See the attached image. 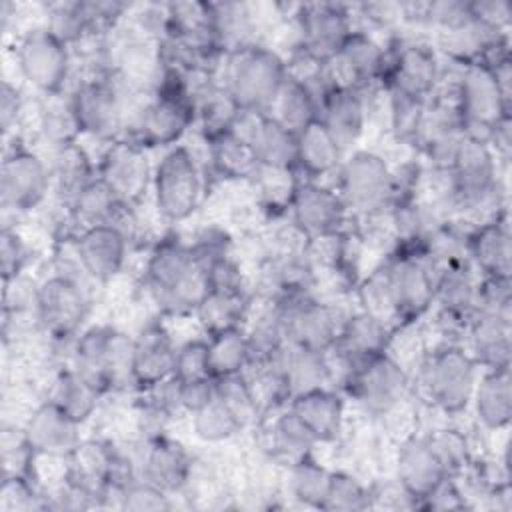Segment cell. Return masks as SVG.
Listing matches in <instances>:
<instances>
[{
    "label": "cell",
    "mask_w": 512,
    "mask_h": 512,
    "mask_svg": "<svg viewBox=\"0 0 512 512\" xmlns=\"http://www.w3.org/2000/svg\"><path fill=\"white\" fill-rule=\"evenodd\" d=\"M424 510H460L466 508V498L458 488L456 480L448 476L440 486H436L420 504Z\"/></svg>",
    "instance_id": "61"
},
{
    "label": "cell",
    "mask_w": 512,
    "mask_h": 512,
    "mask_svg": "<svg viewBox=\"0 0 512 512\" xmlns=\"http://www.w3.org/2000/svg\"><path fill=\"white\" fill-rule=\"evenodd\" d=\"M80 426L54 402L44 400L28 416L22 434L36 456L68 458L82 442Z\"/></svg>",
    "instance_id": "24"
},
{
    "label": "cell",
    "mask_w": 512,
    "mask_h": 512,
    "mask_svg": "<svg viewBox=\"0 0 512 512\" xmlns=\"http://www.w3.org/2000/svg\"><path fill=\"white\" fill-rule=\"evenodd\" d=\"M318 98L316 94L300 80L288 76L276 94L268 114L278 120L282 126L294 134L302 132L306 126L318 120Z\"/></svg>",
    "instance_id": "40"
},
{
    "label": "cell",
    "mask_w": 512,
    "mask_h": 512,
    "mask_svg": "<svg viewBox=\"0 0 512 512\" xmlns=\"http://www.w3.org/2000/svg\"><path fill=\"white\" fill-rule=\"evenodd\" d=\"M102 394L86 382L72 366H64L52 380L48 400L62 408L76 422L84 424L98 408Z\"/></svg>",
    "instance_id": "41"
},
{
    "label": "cell",
    "mask_w": 512,
    "mask_h": 512,
    "mask_svg": "<svg viewBox=\"0 0 512 512\" xmlns=\"http://www.w3.org/2000/svg\"><path fill=\"white\" fill-rule=\"evenodd\" d=\"M176 348L178 346L162 322H150L138 336H134L132 378L140 392L174 376Z\"/></svg>",
    "instance_id": "27"
},
{
    "label": "cell",
    "mask_w": 512,
    "mask_h": 512,
    "mask_svg": "<svg viewBox=\"0 0 512 512\" xmlns=\"http://www.w3.org/2000/svg\"><path fill=\"white\" fill-rule=\"evenodd\" d=\"M30 260L28 246L20 232L10 224L2 226L0 232V272L2 282H12L22 276L26 264Z\"/></svg>",
    "instance_id": "57"
},
{
    "label": "cell",
    "mask_w": 512,
    "mask_h": 512,
    "mask_svg": "<svg viewBox=\"0 0 512 512\" xmlns=\"http://www.w3.org/2000/svg\"><path fill=\"white\" fill-rule=\"evenodd\" d=\"M152 198L158 214L168 222L190 218L204 194V178L192 150L176 144L164 152L152 170Z\"/></svg>",
    "instance_id": "6"
},
{
    "label": "cell",
    "mask_w": 512,
    "mask_h": 512,
    "mask_svg": "<svg viewBox=\"0 0 512 512\" xmlns=\"http://www.w3.org/2000/svg\"><path fill=\"white\" fill-rule=\"evenodd\" d=\"M172 378L178 382L212 378L210 366H208V340L206 338L186 340L176 348V362H174Z\"/></svg>",
    "instance_id": "54"
},
{
    "label": "cell",
    "mask_w": 512,
    "mask_h": 512,
    "mask_svg": "<svg viewBox=\"0 0 512 512\" xmlns=\"http://www.w3.org/2000/svg\"><path fill=\"white\" fill-rule=\"evenodd\" d=\"M242 110L224 88V84L206 80L194 94V126H198L204 142L236 128Z\"/></svg>",
    "instance_id": "35"
},
{
    "label": "cell",
    "mask_w": 512,
    "mask_h": 512,
    "mask_svg": "<svg viewBox=\"0 0 512 512\" xmlns=\"http://www.w3.org/2000/svg\"><path fill=\"white\" fill-rule=\"evenodd\" d=\"M288 212L294 228L308 240L346 230L352 216L336 188L310 178H296Z\"/></svg>",
    "instance_id": "18"
},
{
    "label": "cell",
    "mask_w": 512,
    "mask_h": 512,
    "mask_svg": "<svg viewBox=\"0 0 512 512\" xmlns=\"http://www.w3.org/2000/svg\"><path fill=\"white\" fill-rule=\"evenodd\" d=\"M476 420L492 432L504 430L512 418V376L510 368L480 370L472 400Z\"/></svg>",
    "instance_id": "34"
},
{
    "label": "cell",
    "mask_w": 512,
    "mask_h": 512,
    "mask_svg": "<svg viewBox=\"0 0 512 512\" xmlns=\"http://www.w3.org/2000/svg\"><path fill=\"white\" fill-rule=\"evenodd\" d=\"M214 388L216 396L242 420L244 426H248L260 414L258 402L244 372L214 378Z\"/></svg>",
    "instance_id": "52"
},
{
    "label": "cell",
    "mask_w": 512,
    "mask_h": 512,
    "mask_svg": "<svg viewBox=\"0 0 512 512\" xmlns=\"http://www.w3.org/2000/svg\"><path fill=\"white\" fill-rule=\"evenodd\" d=\"M270 446L276 456L288 460L290 464L304 456H310L314 446H318V440L306 428V424L286 406V410L280 412L270 426Z\"/></svg>",
    "instance_id": "44"
},
{
    "label": "cell",
    "mask_w": 512,
    "mask_h": 512,
    "mask_svg": "<svg viewBox=\"0 0 512 512\" xmlns=\"http://www.w3.org/2000/svg\"><path fill=\"white\" fill-rule=\"evenodd\" d=\"M366 100L362 92L332 86L320 100L318 120L348 154L366 128Z\"/></svg>",
    "instance_id": "30"
},
{
    "label": "cell",
    "mask_w": 512,
    "mask_h": 512,
    "mask_svg": "<svg viewBox=\"0 0 512 512\" xmlns=\"http://www.w3.org/2000/svg\"><path fill=\"white\" fill-rule=\"evenodd\" d=\"M144 284L164 314L194 312L208 290L206 268L194 256L190 244L174 234L152 246L144 266Z\"/></svg>",
    "instance_id": "1"
},
{
    "label": "cell",
    "mask_w": 512,
    "mask_h": 512,
    "mask_svg": "<svg viewBox=\"0 0 512 512\" xmlns=\"http://www.w3.org/2000/svg\"><path fill=\"white\" fill-rule=\"evenodd\" d=\"M190 418L194 436L208 444L230 440L244 428L242 420L218 396H214L200 410L192 412Z\"/></svg>",
    "instance_id": "46"
},
{
    "label": "cell",
    "mask_w": 512,
    "mask_h": 512,
    "mask_svg": "<svg viewBox=\"0 0 512 512\" xmlns=\"http://www.w3.org/2000/svg\"><path fill=\"white\" fill-rule=\"evenodd\" d=\"M178 382V380H176ZM216 396L214 378L178 382V406L182 412H196Z\"/></svg>",
    "instance_id": "60"
},
{
    "label": "cell",
    "mask_w": 512,
    "mask_h": 512,
    "mask_svg": "<svg viewBox=\"0 0 512 512\" xmlns=\"http://www.w3.org/2000/svg\"><path fill=\"white\" fill-rule=\"evenodd\" d=\"M372 506V488H368L354 474L344 470H332L324 510L358 512Z\"/></svg>",
    "instance_id": "48"
},
{
    "label": "cell",
    "mask_w": 512,
    "mask_h": 512,
    "mask_svg": "<svg viewBox=\"0 0 512 512\" xmlns=\"http://www.w3.org/2000/svg\"><path fill=\"white\" fill-rule=\"evenodd\" d=\"M298 42L296 46L326 64L342 48L354 30L352 8L342 2H306L294 12Z\"/></svg>",
    "instance_id": "19"
},
{
    "label": "cell",
    "mask_w": 512,
    "mask_h": 512,
    "mask_svg": "<svg viewBox=\"0 0 512 512\" xmlns=\"http://www.w3.org/2000/svg\"><path fill=\"white\" fill-rule=\"evenodd\" d=\"M194 126V96L154 90L122 138L142 148H172Z\"/></svg>",
    "instance_id": "11"
},
{
    "label": "cell",
    "mask_w": 512,
    "mask_h": 512,
    "mask_svg": "<svg viewBox=\"0 0 512 512\" xmlns=\"http://www.w3.org/2000/svg\"><path fill=\"white\" fill-rule=\"evenodd\" d=\"M48 498L42 496L30 474H4L0 488V510L2 512H28V510H46Z\"/></svg>",
    "instance_id": "51"
},
{
    "label": "cell",
    "mask_w": 512,
    "mask_h": 512,
    "mask_svg": "<svg viewBox=\"0 0 512 512\" xmlns=\"http://www.w3.org/2000/svg\"><path fill=\"white\" fill-rule=\"evenodd\" d=\"M346 152L322 126L320 120L298 132V162L294 172L306 174L310 180H320L326 174L338 172Z\"/></svg>",
    "instance_id": "36"
},
{
    "label": "cell",
    "mask_w": 512,
    "mask_h": 512,
    "mask_svg": "<svg viewBox=\"0 0 512 512\" xmlns=\"http://www.w3.org/2000/svg\"><path fill=\"white\" fill-rule=\"evenodd\" d=\"M88 310V292L78 278L54 272L36 286L34 316L42 332L52 340H74Z\"/></svg>",
    "instance_id": "12"
},
{
    "label": "cell",
    "mask_w": 512,
    "mask_h": 512,
    "mask_svg": "<svg viewBox=\"0 0 512 512\" xmlns=\"http://www.w3.org/2000/svg\"><path fill=\"white\" fill-rule=\"evenodd\" d=\"M96 170L130 204H136L152 186L154 168L148 164L146 148L128 138L108 142V148L96 162Z\"/></svg>",
    "instance_id": "21"
},
{
    "label": "cell",
    "mask_w": 512,
    "mask_h": 512,
    "mask_svg": "<svg viewBox=\"0 0 512 512\" xmlns=\"http://www.w3.org/2000/svg\"><path fill=\"white\" fill-rule=\"evenodd\" d=\"M388 50L368 30H352L338 54L326 62V78L332 86L362 92L382 84Z\"/></svg>",
    "instance_id": "20"
},
{
    "label": "cell",
    "mask_w": 512,
    "mask_h": 512,
    "mask_svg": "<svg viewBox=\"0 0 512 512\" xmlns=\"http://www.w3.org/2000/svg\"><path fill=\"white\" fill-rule=\"evenodd\" d=\"M206 144L210 164L224 180H250L260 170L250 142L238 130L220 134Z\"/></svg>",
    "instance_id": "39"
},
{
    "label": "cell",
    "mask_w": 512,
    "mask_h": 512,
    "mask_svg": "<svg viewBox=\"0 0 512 512\" xmlns=\"http://www.w3.org/2000/svg\"><path fill=\"white\" fill-rule=\"evenodd\" d=\"M466 256L480 276H512V240L508 210L476 224L466 234Z\"/></svg>",
    "instance_id": "28"
},
{
    "label": "cell",
    "mask_w": 512,
    "mask_h": 512,
    "mask_svg": "<svg viewBox=\"0 0 512 512\" xmlns=\"http://www.w3.org/2000/svg\"><path fill=\"white\" fill-rule=\"evenodd\" d=\"M208 340V366L212 378L242 374L252 364V350L244 328L226 330Z\"/></svg>",
    "instance_id": "43"
},
{
    "label": "cell",
    "mask_w": 512,
    "mask_h": 512,
    "mask_svg": "<svg viewBox=\"0 0 512 512\" xmlns=\"http://www.w3.org/2000/svg\"><path fill=\"white\" fill-rule=\"evenodd\" d=\"M252 146L260 168L294 172L298 162V134L270 114L242 112L236 128Z\"/></svg>",
    "instance_id": "22"
},
{
    "label": "cell",
    "mask_w": 512,
    "mask_h": 512,
    "mask_svg": "<svg viewBox=\"0 0 512 512\" xmlns=\"http://www.w3.org/2000/svg\"><path fill=\"white\" fill-rule=\"evenodd\" d=\"M382 86L418 100H430L442 82L438 50L422 40H398L390 44Z\"/></svg>",
    "instance_id": "15"
},
{
    "label": "cell",
    "mask_w": 512,
    "mask_h": 512,
    "mask_svg": "<svg viewBox=\"0 0 512 512\" xmlns=\"http://www.w3.org/2000/svg\"><path fill=\"white\" fill-rule=\"evenodd\" d=\"M446 478L448 472L428 436H412L402 442L396 458V480L414 500V508Z\"/></svg>",
    "instance_id": "26"
},
{
    "label": "cell",
    "mask_w": 512,
    "mask_h": 512,
    "mask_svg": "<svg viewBox=\"0 0 512 512\" xmlns=\"http://www.w3.org/2000/svg\"><path fill=\"white\" fill-rule=\"evenodd\" d=\"M44 26L68 46H74L88 38L104 36L98 30L90 2H86V0L48 4Z\"/></svg>",
    "instance_id": "42"
},
{
    "label": "cell",
    "mask_w": 512,
    "mask_h": 512,
    "mask_svg": "<svg viewBox=\"0 0 512 512\" xmlns=\"http://www.w3.org/2000/svg\"><path fill=\"white\" fill-rule=\"evenodd\" d=\"M344 388L366 414L382 418L394 412L404 400L408 372L388 350L346 372Z\"/></svg>",
    "instance_id": "13"
},
{
    "label": "cell",
    "mask_w": 512,
    "mask_h": 512,
    "mask_svg": "<svg viewBox=\"0 0 512 512\" xmlns=\"http://www.w3.org/2000/svg\"><path fill=\"white\" fill-rule=\"evenodd\" d=\"M330 472L326 466H322L314 456H304L296 462H290V474H288V486L290 494L310 508L324 510Z\"/></svg>",
    "instance_id": "45"
},
{
    "label": "cell",
    "mask_w": 512,
    "mask_h": 512,
    "mask_svg": "<svg viewBox=\"0 0 512 512\" xmlns=\"http://www.w3.org/2000/svg\"><path fill=\"white\" fill-rule=\"evenodd\" d=\"M132 354L134 338L112 326L96 324L74 338L70 366L104 396L126 384L134 386Z\"/></svg>",
    "instance_id": "5"
},
{
    "label": "cell",
    "mask_w": 512,
    "mask_h": 512,
    "mask_svg": "<svg viewBox=\"0 0 512 512\" xmlns=\"http://www.w3.org/2000/svg\"><path fill=\"white\" fill-rule=\"evenodd\" d=\"M272 304L286 342L320 352L332 350L346 318L332 304L318 300L312 292H284Z\"/></svg>",
    "instance_id": "10"
},
{
    "label": "cell",
    "mask_w": 512,
    "mask_h": 512,
    "mask_svg": "<svg viewBox=\"0 0 512 512\" xmlns=\"http://www.w3.org/2000/svg\"><path fill=\"white\" fill-rule=\"evenodd\" d=\"M50 190V166L40 154L22 144L4 152L0 166V204L4 212H30L46 200Z\"/></svg>",
    "instance_id": "16"
},
{
    "label": "cell",
    "mask_w": 512,
    "mask_h": 512,
    "mask_svg": "<svg viewBox=\"0 0 512 512\" xmlns=\"http://www.w3.org/2000/svg\"><path fill=\"white\" fill-rule=\"evenodd\" d=\"M428 440L432 442L434 450L438 452L448 476L456 478L458 472L464 470V466L470 462V446L464 434H460L458 430H436L432 434H428Z\"/></svg>",
    "instance_id": "56"
},
{
    "label": "cell",
    "mask_w": 512,
    "mask_h": 512,
    "mask_svg": "<svg viewBox=\"0 0 512 512\" xmlns=\"http://www.w3.org/2000/svg\"><path fill=\"white\" fill-rule=\"evenodd\" d=\"M190 474L192 456L180 442L164 434L148 438L138 464L140 478L172 496L188 484Z\"/></svg>",
    "instance_id": "29"
},
{
    "label": "cell",
    "mask_w": 512,
    "mask_h": 512,
    "mask_svg": "<svg viewBox=\"0 0 512 512\" xmlns=\"http://www.w3.org/2000/svg\"><path fill=\"white\" fill-rule=\"evenodd\" d=\"M314 434L318 444L334 442L344 428V400L328 386L302 392L286 404Z\"/></svg>",
    "instance_id": "33"
},
{
    "label": "cell",
    "mask_w": 512,
    "mask_h": 512,
    "mask_svg": "<svg viewBox=\"0 0 512 512\" xmlns=\"http://www.w3.org/2000/svg\"><path fill=\"white\" fill-rule=\"evenodd\" d=\"M476 312L512 320V276H480L476 286Z\"/></svg>",
    "instance_id": "53"
},
{
    "label": "cell",
    "mask_w": 512,
    "mask_h": 512,
    "mask_svg": "<svg viewBox=\"0 0 512 512\" xmlns=\"http://www.w3.org/2000/svg\"><path fill=\"white\" fill-rule=\"evenodd\" d=\"M130 240L110 224L80 228L74 236V254L90 280L108 282L120 274Z\"/></svg>",
    "instance_id": "25"
},
{
    "label": "cell",
    "mask_w": 512,
    "mask_h": 512,
    "mask_svg": "<svg viewBox=\"0 0 512 512\" xmlns=\"http://www.w3.org/2000/svg\"><path fill=\"white\" fill-rule=\"evenodd\" d=\"M118 508L136 510V512H162V510H170L172 502L168 492L160 490L158 486L138 476L128 486L122 488Z\"/></svg>",
    "instance_id": "55"
},
{
    "label": "cell",
    "mask_w": 512,
    "mask_h": 512,
    "mask_svg": "<svg viewBox=\"0 0 512 512\" xmlns=\"http://www.w3.org/2000/svg\"><path fill=\"white\" fill-rule=\"evenodd\" d=\"M480 368L460 344H444L422 362L420 380L428 400L446 414H458L470 406Z\"/></svg>",
    "instance_id": "9"
},
{
    "label": "cell",
    "mask_w": 512,
    "mask_h": 512,
    "mask_svg": "<svg viewBox=\"0 0 512 512\" xmlns=\"http://www.w3.org/2000/svg\"><path fill=\"white\" fill-rule=\"evenodd\" d=\"M130 80L120 70L92 74L68 94L80 134L106 142L118 140L128 128Z\"/></svg>",
    "instance_id": "4"
},
{
    "label": "cell",
    "mask_w": 512,
    "mask_h": 512,
    "mask_svg": "<svg viewBox=\"0 0 512 512\" xmlns=\"http://www.w3.org/2000/svg\"><path fill=\"white\" fill-rule=\"evenodd\" d=\"M268 360H272L282 374V380L288 392V402L290 398L302 392L326 386L332 376V364H330L328 352L296 346L290 342H286Z\"/></svg>",
    "instance_id": "31"
},
{
    "label": "cell",
    "mask_w": 512,
    "mask_h": 512,
    "mask_svg": "<svg viewBox=\"0 0 512 512\" xmlns=\"http://www.w3.org/2000/svg\"><path fill=\"white\" fill-rule=\"evenodd\" d=\"M384 268L396 324H414L434 306V272L428 260L424 256L392 252Z\"/></svg>",
    "instance_id": "17"
},
{
    "label": "cell",
    "mask_w": 512,
    "mask_h": 512,
    "mask_svg": "<svg viewBox=\"0 0 512 512\" xmlns=\"http://www.w3.org/2000/svg\"><path fill=\"white\" fill-rule=\"evenodd\" d=\"M456 106L464 138L490 144L496 126L512 118V104L502 96L494 76L480 64L458 66Z\"/></svg>",
    "instance_id": "7"
},
{
    "label": "cell",
    "mask_w": 512,
    "mask_h": 512,
    "mask_svg": "<svg viewBox=\"0 0 512 512\" xmlns=\"http://www.w3.org/2000/svg\"><path fill=\"white\" fill-rule=\"evenodd\" d=\"M286 78V58L260 42L224 56L222 84L242 112L268 114Z\"/></svg>",
    "instance_id": "3"
},
{
    "label": "cell",
    "mask_w": 512,
    "mask_h": 512,
    "mask_svg": "<svg viewBox=\"0 0 512 512\" xmlns=\"http://www.w3.org/2000/svg\"><path fill=\"white\" fill-rule=\"evenodd\" d=\"M428 100H418L394 90H388V108H390V130L392 134L406 142L414 144L422 118L426 112Z\"/></svg>",
    "instance_id": "50"
},
{
    "label": "cell",
    "mask_w": 512,
    "mask_h": 512,
    "mask_svg": "<svg viewBox=\"0 0 512 512\" xmlns=\"http://www.w3.org/2000/svg\"><path fill=\"white\" fill-rule=\"evenodd\" d=\"M22 110H24V102H22L20 90L12 82L4 80L0 90V126L4 136H8L12 130L16 132V124L22 116Z\"/></svg>",
    "instance_id": "62"
},
{
    "label": "cell",
    "mask_w": 512,
    "mask_h": 512,
    "mask_svg": "<svg viewBox=\"0 0 512 512\" xmlns=\"http://www.w3.org/2000/svg\"><path fill=\"white\" fill-rule=\"evenodd\" d=\"M468 352L480 370L510 368L512 320L496 314L476 312L466 330Z\"/></svg>",
    "instance_id": "32"
},
{
    "label": "cell",
    "mask_w": 512,
    "mask_h": 512,
    "mask_svg": "<svg viewBox=\"0 0 512 512\" xmlns=\"http://www.w3.org/2000/svg\"><path fill=\"white\" fill-rule=\"evenodd\" d=\"M40 132L52 150L68 142H76L80 132L70 106V96H44V102L40 104Z\"/></svg>",
    "instance_id": "47"
},
{
    "label": "cell",
    "mask_w": 512,
    "mask_h": 512,
    "mask_svg": "<svg viewBox=\"0 0 512 512\" xmlns=\"http://www.w3.org/2000/svg\"><path fill=\"white\" fill-rule=\"evenodd\" d=\"M16 66L22 78L42 96L62 94L72 70L70 46L46 26L26 30L16 44Z\"/></svg>",
    "instance_id": "14"
},
{
    "label": "cell",
    "mask_w": 512,
    "mask_h": 512,
    "mask_svg": "<svg viewBox=\"0 0 512 512\" xmlns=\"http://www.w3.org/2000/svg\"><path fill=\"white\" fill-rule=\"evenodd\" d=\"M454 182V212L482 222L496 218L506 208L500 180V160L490 144L464 138L450 166Z\"/></svg>",
    "instance_id": "2"
},
{
    "label": "cell",
    "mask_w": 512,
    "mask_h": 512,
    "mask_svg": "<svg viewBox=\"0 0 512 512\" xmlns=\"http://www.w3.org/2000/svg\"><path fill=\"white\" fill-rule=\"evenodd\" d=\"M48 166L52 188L66 200V204H70L72 198L98 176L96 164L92 162L86 148L78 142H68L54 148Z\"/></svg>",
    "instance_id": "37"
},
{
    "label": "cell",
    "mask_w": 512,
    "mask_h": 512,
    "mask_svg": "<svg viewBox=\"0 0 512 512\" xmlns=\"http://www.w3.org/2000/svg\"><path fill=\"white\" fill-rule=\"evenodd\" d=\"M336 192L356 218L390 210L392 166L372 150L348 152L336 172Z\"/></svg>",
    "instance_id": "8"
},
{
    "label": "cell",
    "mask_w": 512,
    "mask_h": 512,
    "mask_svg": "<svg viewBox=\"0 0 512 512\" xmlns=\"http://www.w3.org/2000/svg\"><path fill=\"white\" fill-rule=\"evenodd\" d=\"M208 290L220 292H246V282L240 266L228 256L216 258L206 266Z\"/></svg>",
    "instance_id": "58"
},
{
    "label": "cell",
    "mask_w": 512,
    "mask_h": 512,
    "mask_svg": "<svg viewBox=\"0 0 512 512\" xmlns=\"http://www.w3.org/2000/svg\"><path fill=\"white\" fill-rule=\"evenodd\" d=\"M472 18L496 32H508L512 22V8L506 0H476L470 2Z\"/></svg>",
    "instance_id": "59"
},
{
    "label": "cell",
    "mask_w": 512,
    "mask_h": 512,
    "mask_svg": "<svg viewBox=\"0 0 512 512\" xmlns=\"http://www.w3.org/2000/svg\"><path fill=\"white\" fill-rule=\"evenodd\" d=\"M394 330L396 328L384 320L358 310L344 318L340 334L328 354L336 356L346 374L362 362L388 352L392 346Z\"/></svg>",
    "instance_id": "23"
},
{
    "label": "cell",
    "mask_w": 512,
    "mask_h": 512,
    "mask_svg": "<svg viewBox=\"0 0 512 512\" xmlns=\"http://www.w3.org/2000/svg\"><path fill=\"white\" fill-rule=\"evenodd\" d=\"M250 298L246 292H220L206 290L194 308L198 324L206 336H214L226 330L244 328L248 318Z\"/></svg>",
    "instance_id": "38"
},
{
    "label": "cell",
    "mask_w": 512,
    "mask_h": 512,
    "mask_svg": "<svg viewBox=\"0 0 512 512\" xmlns=\"http://www.w3.org/2000/svg\"><path fill=\"white\" fill-rule=\"evenodd\" d=\"M356 294H358L360 310L384 320L386 324H390L394 328L398 326L384 264L374 268L366 278H362L356 284Z\"/></svg>",
    "instance_id": "49"
}]
</instances>
